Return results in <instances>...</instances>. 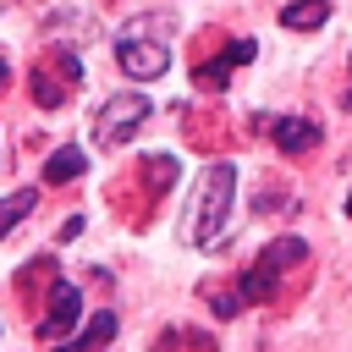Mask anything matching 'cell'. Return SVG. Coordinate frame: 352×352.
Segmentation results:
<instances>
[{
	"instance_id": "cell-1",
	"label": "cell",
	"mask_w": 352,
	"mask_h": 352,
	"mask_svg": "<svg viewBox=\"0 0 352 352\" xmlns=\"http://www.w3.org/2000/svg\"><path fill=\"white\" fill-rule=\"evenodd\" d=\"M170 16L165 11H148V16H132L116 38V60L132 82H154L170 72Z\"/></svg>"
},
{
	"instance_id": "cell-4",
	"label": "cell",
	"mask_w": 352,
	"mask_h": 352,
	"mask_svg": "<svg viewBox=\"0 0 352 352\" xmlns=\"http://www.w3.org/2000/svg\"><path fill=\"white\" fill-rule=\"evenodd\" d=\"M33 104L38 110H60L66 99H72V88H82V60H77V50H66V44H55V50H44V60L33 66Z\"/></svg>"
},
{
	"instance_id": "cell-7",
	"label": "cell",
	"mask_w": 352,
	"mask_h": 352,
	"mask_svg": "<svg viewBox=\"0 0 352 352\" xmlns=\"http://www.w3.org/2000/svg\"><path fill=\"white\" fill-rule=\"evenodd\" d=\"M270 143L280 154H308L319 143V121H308V116H270Z\"/></svg>"
},
{
	"instance_id": "cell-11",
	"label": "cell",
	"mask_w": 352,
	"mask_h": 352,
	"mask_svg": "<svg viewBox=\"0 0 352 352\" xmlns=\"http://www.w3.org/2000/svg\"><path fill=\"white\" fill-rule=\"evenodd\" d=\"M324 16H330V0H297V6H286V11H280V28L302 33V28H319Z\"/></svg>"
},
{
	"instance_id": "cell-13",
	"label": "cell",
	"mask_w": 352,
	"mask_h": 352,
	"mask_svg": "<svg viewBox=\"0 0 352 352\" xmlns=\"http://www.w3.org/2000/svg\"><path fill=\"white\" fill-rule=\"evenodd\" d=\"M346 214H352V192H346Z\"/></svg>"
},
{
	"instance_id": "cell-6",
	"label": "cell",
	"mask_w": 352,
	"mask_h": 352,
	"mask_svg": "<svg viewBox=\"0 0 352 352\" xmlns=\"http://www.w3.org/2000/svg\"><path fill=\"white\" fill-rule=\"evenodd\" d=\"M82 319V292L72 280H55L50 286V314L38 319V341H66V330Z\"/></svg>"
},
{
	"instance_id": "cell-9",
	"label": "cell",
	"mask_w": 352,
	"mask_h": 352,
	"mask_svg": "<svg viewBox=\"0 0 352 352\" xmlns=\"http://www.w3.org/2000/svg\"><path fill=\"white\" fill-rule=\"evenodd\" d=\"M110 336H116V314H110V308H99L77 336H66V341H60V352H99Z\"/></svg>"
},
{
	"instance_id": "cell-12",
	"label": "cell",
	"mask_w": 352,
	"mask_h": 352,
	"mask_svg": "<svg viewBox=\"0 0 352 352\" xmlns=\"http://www.w3.org/2000/svg\"><path fill=\"white\" fill-rule=\"evenodd\" d=\"M33 204H38V187H22V192H11V198H6V209H0V231H11V226H16V220L33 209Z\"/></svg>"
},
{
	"instance_id": "cell-14",
	"label": "cell",
	"mask_w": 352,
	"mask_h": 352,
	"mask_svg": "<svg viewBox=\"0 0 352 352\" xmlns=\"http://www.w3.org/2000/svg\"><path fill=\"white\" fill-rule=\"evenodd\" d=\"M346 110H352V88H346Z\"/></svg>"
},
{
	"instance_id": "cell-2",
	"label": "cell",
	"mask_w": 352,
	"mask_h": 352,
	"mask_svg": "<svg viewBox=\"0 0 352 352\" xmlns=\"http://www.w3.org/2000/svg\"><path fill=\"white\" fill-rule=\"evenodd\" d=\"M231 198H236V165H231V160H214V165L198 176V192H192V204H187V242H192V248H214V242L226 236Z\"/></svg>"
},
{
	"instance_id": "cell-5",
	"label": "cell",
	"mask_w": 352,
	"mask_h": 352,
	"mask_svg": "<svg viewBox=\"0 0 352 352\" xmlns=\"http://www.w3.org/2000/svg\"><path fill=\"white\" fill-rule=\"evenodd\" d=\"M143 116H148V99H143L138 88H126V94L104 99V104H99V116H94V143H99V148L126 143V132H132V126H143Z\"/></svg>"
},
{
	"instance_id": "cell-3",
	"label": "cell",
	"mask_w": 352,
	"mask_h": 352,
	"mask_svg": "<svg viewBox=\"0 0 352 352\" xmlns=\"http://www.w3.org/2000/svg\"><path fill=\"white\" fill-rule=\"evenodd\" d=\"M297 264H308V242H302V236H280V242H270V248L248 264V275L236 280V297H242L248 308L270 302V297L280 292V275L297 270Z\"/></svg>"
},
{
	"instance_id": "cell-10",
	"label": "cell",
	"mask_w": 352,
	"mask_h": 352,
	"mask_svg": "<svg viewBox=\"0 0 352 352\" xmlns=\"http://www.w3.org/2000/svg\"><path fill=\"white\" fill-rule=\"evenodd\" d=\"M82 170H88V154H82L77 143H66V148H55V154L44 160V182H50V187H66V182H77Z\"/></svg>"
},
{
	"instance_id": "cell-8",
	"label": "cell",
	"mask_w": 352,
	"mask_h": 352,
	"mask_svg": "<svg viewBox=\"0 0 352 352\" xmlns=\"http://www.w3.org/2000/svg\"><path fill=\"white\" fill-rule=\"evenodd\" d=\"M248 60H253V38H231V50H226L220 60L198 66L192 82H198V88H226V82H231V66H248Z\"/></svg>"
}]
</instances>
